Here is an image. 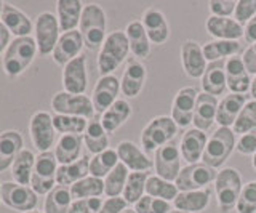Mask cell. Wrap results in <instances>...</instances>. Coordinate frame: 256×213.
I'll use <instances>...</instances> for the list:
<instances>
[{
  "label": "cell",
  "mask_w": 256,
  "mask_h": 213,
  "mask_svg": "<svg viewBox=\"0 0 256 213\" xmlns=\"http://www.w3.org/2000/svg\"><path fill=\"white\" fill-rule=\"evenodd\" d=\"M37 44L34 37H16L4 53L2 68L8 77H20L32 64L37 54Z\"/></svg>",
  "instance_id": "cell-1"
},
{
  "label": "cell",
  "mask_w": 256,
  "mask_h": 213,
  "mask_svg": "<svg viewBox=\"0 0 256 213\" xmlns=\"http://www.w3.org/2000/svg\"><path fill=\"white\" fill-rule=\"evenodd\" d=\"M106 12L100 5L88 4L84 6L82 18H80L78 30L82 34L84 44L88 50H98L106 40Z\"/></svg>",
  "instance_id": "cell-2"
},
{
  "label": "cell",
  "mask_w": 256,
  "mask_h": 213,
  "mask_svg": "<svg viewBox=\"0 0 256 213\" xmlns=\"http://www.w3.org/2000/svg\"><path fill=\"white\" fill-rule=\"evenodd\" d=\"M128 53H130V44L125 30H114L108 34L98 54V70L101 77L112 76V72L126 60Z\"/></svg>",
  "instance_id": "cell-3"
},
{
  "label": "cell",
  "mask_w": 256,
  "mask_h": 213,
  "mask_svg": "<svg viewBox=\"0 0 256 213\" xmlns=\"http://www.w3.org/2000/svg\"><path fill=\"white\" fill-rule=\"evenodd\" d=\"M236 144H237V140H236L234 130L228 127L216 128L206 141L202 162L214 170L222 167L224 162L229 159V156L234 151Z\"/></svg>",
  "instance_id": "cell-4"
},
{
  "label": "cell",
  "mask_w": 256,
  "mask_h": 213,
  "mask_svg": "<svg viewBox=\"0 0 256 213\" xmlns=\"http://www.w3.org/2000/svg\"><path fill=\"white\" fill-rule=\"evenodd\" d=\"M242 176L238 170L226 167L218 172L214 180V192H216V202L221 213H229L236 208L237 200L242 192Z\"/></svg>",
  "instance_id": "cell-5"
},
{
  "label": "cell",
  "mask_w": 256,
  "mask_h": 213,
  "mask_svg": "<svg viewBox=\"0 0 256 213\" xmlns=\"http://www.w3.org/2000/svg\"><path fill=\"white\" fill-rule=\"evenodd\" d=\"M178 133V125L170 116L154 117L141 132V146L148 152H156L158 148L172 143Z\"/></svg>",
  "instance_id": "cell-6"
},
{
  "label": "cell",
  "mask_w": 256,
  "mask_h": 213,
  "mask_svg": "<svg viewBox=\"0 0 256 213\" xmlns=\"http://www.w3.org/2000/svg\"><path fill=\"white\" fill-rule=\"evenodd\" d=\"M61 37V29L56 14L52 12H42L34 22V40L40 56L52 54Z\"/></svg>",
  "instance_id": "cell-7"
},
{
  "label": "cell",
  "mask_w": 256,
  "mask_h": 213,
  "mask_svg": "<svg viewBox=\"0 0 256 213\" xmlns=\"http://www.w3.org/2000/svg\"><path fill=\"white\" fill-rule=\"evenodd\" d=\"M60 164L56 156L52 151L40 152L36 157L34 172L30 178V188L38 196H46L56 186V173H58Z\"/></svg>",
  "instance_id": "cell-8"
},
{
  "label": "cell",
  "mask_w": 256,
  "mask_h": 213,
  "mask_svg": "<svg viewBox=\"0 0 256 213\" xmlns=\"http://www.w3.org/2000/svg\"><path fill=\"white\" fill-rule=\"evenodd\" d=\"M218 172L208 167L204 162L190 164L188 167H182L178 178L174 180V184L180 192L186 191H200V189L208 188L216 180Z\"/></svg>",
  "instance_id": "cell-9"
},
{
  "label": "cell",
  "mask_w": 256,
  "mask_h": 213,
  "mask_svg": "<svg viewBox=\"0 0 256 213\" xmlns=\"http://www.w3.org/2000/svg\"><path fill=\"white\" fill-rule=\"evenodd\" d=\"M52 108L56 114L77 116L86 120L94 116L92 98H88L86 94H72L64 90L54 93V96L52 98Z\"/></svg>",
  "instance_id": "cell-10"
},
{
  "label": "cell",
  "mask_w": 256,
  "mask_h": 213,
  "mask_svg": "<svg viewBox=\"0 0 256 213\" xmlns=\"http://www.w3.org/2000/svg\"><path fill=\"white\" fill-rule=\"evenodd\" d=\"M2 204L14 212L26 213L36 210L38 194L30 186H22L14 181H5L2 183Z\"/></svg>",
  "instance_id": "cell-11"
},
{
  "label": "cell",
  "mask_w": 256,
  "mask_h": 213,
  "mask_svg": "<svg viewBox=\"0 0 256 213\" xmlns=\"http://www.w3.org/2000/svg\"><path fill=\"white\" fill-rule=\"evenodd\" d=\"M30 141L40 152H46L54 146L56 128L53 125V116L46 111H38L30 117L29 122Z\"/></svg>",
  "instance_id": "cell-12"
},
{
  "label": "cell",
  "mask_w": 256,
  "mask_h": 213,
  "mask_svg": "<svg viewBox=\"0 0 256 213\" xmlns=\"http://www.w3.org/2000/svg\"><path fill=\"white\" fill-rule=\"evenodd\" d=\"M181 151L180 146H176L173 141L162 148H158L154 152V168L157 176L166 181H173L178 178L181 172Z\"/></svg>",
  "instance_id": "cell-13"
},
{
  "label": "cell",
  "mask_w": 256,
  "mask_h": 213,
  "mask_svg": "<svg viewBox=\"0 0 256 213\" xmlns=\"http://www.w3.org/2000/svg\"><path fill=\"white\" fill-rule=\"evenodd\" d=\"M197 96L198 92L194 86H184L174 94L172 104V119L178 125V128H186L194 120Z\"/></svg>",
  "instance_id": "cell-14"
},
{
  "label": "cell",
  "mask_w": 256,
  "mask_h": 213,
  "mask_svg": "<svg viewBox=\"0 0 256 213\" xmlns=\"http://www.w3.org/2000/svg\"><path fill=\"white\" fill-rule=\"evenodd\" d=\"M88 86L86 58L80 54L62 68V88L72 94H84Z\"/></svg>",
  "instance_id": "cell-15"
},
{
  "label": "cell",
  "mask_w": 256,
  "mask_h": 213,
  "mask_svg": "<svg viewBox=\"0 0 256 213\" xmlns=\"http://www.w3.org/2000/svg\"><path fill=\"white\" fill-rule=\"evenodd\" d=\"M118 92H120V80L116 76L100 77L92 93V102H93L94 112H98V114L106 112L118 100L117 98Z\"/></svg>",
  "instance_id": "cell-16"
},
{
  "label": "cell",
  "mask_w": 256,
  "mask_h": 213,
  "mask_svg": "<svg viewBox=\"0 0 256 213\" xmlns=\"http://www.w3.org/2000/svg\"><path fill=\"white\" fill-rule=\"evenodd\" d=\"M85 46L84 38L80 30H70V32H62L58 44H56L54 50L52 53L53 61L58 66H66L69 61L76 60L82 54V48Z\"/></svg>",
  "instance_id": "cell-17"
},
{
  "label": "cell",
  "mask_w": 256,
  "mask_h": 213,
  "mask_svg": "<svg viewBox=\"0 0 256 213\" xmlns=\"http://www.w3.org/2000/svg\"><path fill=\"white\" fill-rule=\"evenodd\" d=\"M181 62H182L184 72H186V76L190 78L202 77L206 66H208L202 46H200L196 40H190V38L186 42H182Z\"/></svg>",
  "instance_id": "cell-18"
},
{
  "label": "cell",
  "mask_w": 256,
  "mask_h": 213,
  "mask_svg": "<svg viewBox=\"0 0 256 213\" xmlns=\"http://www.w3.org/2000/svg\"><path fill=\"white\" fill-rule=\"evenodd\" d=\"M146 68L138 60H130L120 78V92L126 98H136L146 82Z\"/></svg>",
  "instance_id": "cell-19"
},
{
  "label": "cell",
  "mask_w": 256,
  "mask_h": 213,
  "mask_svg": "<svg viewBox=\"0 0 256 213\" xmlns=\"http://www.w3.org/2000/svg\"><path fill=\"white\" fill-rule=\"evenodd\" d=\"M0 21L4 22V26L10 30V34L16 37H30L34 32V24H32L30 18L26 13L16 8L14 5L5 2L2 10V18Z\"/></svg>",
  "instance_id": "cell-20"
},
{
  "label": "cell",
  "mask_w": 256,
  "mask_h": 213,
  "mask_svg": "<svg viewBox=\"0 0 256 213\" xmlns=\"http://www.w3.org/2000/svg\"><path fill=\"white\" fill-rule=\"evenodd\" d=\"M141 22L144 29H146V34L149 37L150 44L162 45L168 40V37H170V26H168L165 14L160 10L148 8L142 13Z\"/></svg>",
  "instance_id": "cell-21"
},
{
  "label": "cell",
  "mask_w": 256,
  "mask_h": 213,
  "mask_svg": "<svg viewBox=\"0 0 256 213\" xmlns=\"http://www.w3.org/2000/svg\"><path fill=\"white\" fill-rule=\"evenodd\" d=\"M208 136L206 133L198 130V128H189L181 138L180 143V151L182 160H186L189 165L202 162V156L205 151Z\"/></svg>",
  "instance_id": "cell-22"
},
{
  "label": "cell",
  "mask_w": 256,
  "mask_h": 213,
  "mask_svg": "<svg viewBox=\"0 0 256 213\" xmlns=\"http://www.w3.org/2000/svg\"><path fill=\"white\" fill-rule=\"evenodd\" d=\"M226 82L230 93L245 94L252 86V77L246 70L242 56H232L226 60Z\"/></svg>",
  "instance_id": "cell-23"
},
{
  "label": "cell",
  "mask_w": 256,
  "mask_h": 213,
  "mask_svg": "<svg viewBox=\"0 0 256 213\" xmlns=\"http://www.w3.org/2000/svg\"><path fill=\"white\" fill-rule=\"evenodd\" d=\"M218 98L213 94H208L205 92L198 93L196 101V111H194V128L206 132L213 127L216 122V111H218Z\"/></svg>",
  "instance_id": "cell-24"
},
{
  "label": "cell",
  "mask_w": 256,
  "mask_h": 213,
  "mask_svg": "<svg viewBox=\"0 0 256 213\" xmlns=\"http://www.w3.org/2000/svg\"><path fill=\"white\" fill-rule=\"evenodd\" d=\"M117 154L118 160L132 172H148L154 165V162L133 141H120L117 144Z\"/></svg>",
  "instance_id": "cell-25"
},
{
  "label": "cell",
  "mask_w": 256,
  "mask_h": 213,
  "mask_svg": "<svg viewBox=\"0 0 256 213\" xmlns=\"http://www.w3.org/2000/svg\"><path fill=\"white\" fill-rule=\"evenodd\" d=\"M206 32L214 40H238L244 37V26H240L234 18H220L212 16L205 22Z\"/></svg>",
  "instance_id": "cell-26"
},
{
  "label": "cell",
  "mask_w": 256,
  "mask_h": 213,
  "mask_svg": "<svg viewBox=\"0 0 256 213\" xmlns=\"http://www.w3.org/2000/svg\"><path fill=\"white\" fill-rule=\"evenodd\" d=\"M24 149V141L18 130L0 133V173L12 168L13 162Z\"/></svg>",
  "instance_id": "cell-27"
},
{
  "label": "cell",
  "mask_w": 256,
  "mask_h": 213,
  "mask_svg": "<svg viewBox=\"0 0 256 213\" xmlns=\"http://www.w3.org/2000/svg\"><path fill=\"white\" fill-rule=\"evenodd\" d=\"M245 104H246V94H238V93L226 94L218 102V111H216V122H218L220 127L230 128Z\"/></svg>",
  "instance_id": "cell-28"
},
{
  "label": "cell",
  "mask_w": 256,
  "mask_h": 213,
  "mask_svg": "<svg viewBox=\"0 0 256 213\" xmlns=\"http://www.w3.org/2000/svg\"><path fill=\"white\" fill-rule=\"evenodd\" d=\"M84 6L85 5L80 0H58L56 2V18H58L61 32H70L78 28Z\"/></svg>",
  "instance_id": "cell-29"
},
{
  "label": "cell",
  "mask_w": 256,
  "mask_h": 213,
  "mask_svg": "<svg viewBox=\"0 0 256 213\" xmlns=\"http://www.w3.org/2000/svg\"><path fill=\"white\" fill-rule=\"evenodd\" d=\"M202 88L205 93L218 96L228 88L226 82V61H213L208 62L205 72L202 76Z\"/></svg>",
  "instance_id": "cell-30"
},
{
  "label": "cell",
  "mask_w": 256,
  "mask_h": 213,
  "mask_svg": "<svg viewBox=\"0 0 256 213\" xmlns=\"http://www.w3.org/2000/svg\"><path fill=\"white\" fill-rule=\"evenodd\" d=\"M125 36L130 44V52L136 60H146L150 54V40L146 34L141 20H134L128 22L125 29Z\"/></svg>",
  "instance_id": "cell-31"
},
{
  "label": "cell",
  "mask_w": 256,
  "mask_h": 213,
  "mask_svg": "<svg viewBox=\"0 0 256 213\" xmlns=\"http://www.w3.org/2000/svg\"><path fill=\"white\" fill-rule=\"evenodd\" d=\"M210 197H212L210 188L200 189V191L180 192L173 200V207L184 213H200L210 204Z\"/></svg>",
  "instance_id": "cell-32"
},
{
  "label": "cell",
  "mask_w": 256,
  "mask_h": 213,
  "mask_svg": "<svg viewBox=\"0 0 256 213\" xmlns=\"http://www.w3.org/2000/svg\"><path fill=\"white\" fill-rule=\"evenodd\" d=\"M88 175H90V157L84 156L72 164L60 165L58 173H56V184L70 188L72 184L86 178Z\"/></svg>",
  "instance_id": "cell-33"
},
{
  "label": "cell",
  "mask_w": 256,
  "mask_h": 213,
  "mask_svg": "<svg viewBox=\"0 0 256 213\" xmlns=\"http://www.w3.org/2000/svg\"><path fill=\"white\" fill-rule=\"evenodd\" d=\"M84 146L82 135H61L54 146V156L60 165L72 164L80 159Z\"/></svg>",
  "instance_id": "cell-34"
},
{
  "label": "cell",
  "mask_w": 256,
  "mask_h": 213,
  "mask_svg": "<svg viewBox=\"0 0 256 213\" xmlns=\"http://www.w3.org/2000/svg\"><path fill=\"white\" fill-rule=\"evenodd\" d=\"M132 116V106L126 100H117L106 112L101 114V125L108 133H114L117 128L128 120V117Z\"/></svg>",
  "instance_id": "cell-35"
},
{
  "label": "cell",
  "mask_w": 256,
  "mask_h": 213,
  "mask_svg": "<svg viewBox=\"0 0 256 213\" xmlns=\"http://www.w3.org/2000/svg\"><path fill=\"white\" fill-rule=\"evenodd\" d=\"M206 62L229 60L242 52V44L238 40H212L202 46Z\"/></svg>",
  "instance_id": "cell-36"
},
{
  "label": "cell",
  "mask_w": 256,
  "mask_h": 213,
  "mask_svg": "<svg viewBox=\"0 0 256 213\" xmlns=\"http://www.w3.org/2000/svg\"><path fill=\"white\" fill-rule=\"evenodd\" d=\"M84 144L86 146L88 152L100 154L109 149V133L104 130L100 120H90L84 133Z\"/></svg>",
  "instance_id": "cell-37"
},
{
  "label": "cell",
  "mask_w": 256,
  "mask_h": 213,
  "mask_svg": "<svg viewBox=\"0 0 256 213\" xmlns=\"http://www.w3.org/2000/svg\"><path fill=\"white\" fill-rule=\"evenodd\" d=\"M36 154L30 149H22L20 156L16 157V160L12 165V178L14 183L22 184V186H30V178L32 172H34L36 165Z\"/></svg>",
  "instance_id": "cell-38"
},
{
  "label": "cell",
  "mask_w": 256,
  "mask_h": 213,
  "mask_svg": "<svg viewBox=\"0 0 256 213\" xmlns=\"http://www.w3.org/2000/svg\"><path fill=\"white\" fill-rule=\"evenodd\" d=\"M70 189L68 186L56 184L50 192L45 196L44 212L45 213H69L72 204Z\"/></svg>",
  "instance_id": "cell-39"
},
{
  "label": "cell",
  "mask_w": 256,
  "mask_h": 213,
  "mask_svg": "<svg viewBox=\"0 0 256 213\" xmlns=\"http://www.w3.org/2000/svg\"><path fill=\"white\" fill-rule=\"evenodd\" d=\"M118 154L117 149H106L100 154L93 156V159H90V176L94 178H106L109 173L114 170L118 165Z\"/></svg>",
  "instance_id": "cell-40"
},
{
  "label": "cell",
  "mask_w": 256,
  "mask_h": 213,
  "mask_svg": "<svg viewBox=\"0 0 256 213\" xmlns=\"http://www.w3.org/2000/svg\"><path fill=\"white\" fill-rule=\"evenodd\" d=\"M148 178H149L148 172H130L126 184L124 188V192H122V197L126 200L128 205H134L144 194H146Z\"/></svg>",
  "instance_id": "cell-41"
},
{
  "label": "cell",
  "mask_w": 256,
  "mask_h": 213,
  "mask_svg": "<svg viewBox=\"0 0 256 213\" xmlns=\"http://www.w3.org/2000/svg\"><path fill=\"white\" fill-rule=\"evenodd\" d=\"M146 194L157 197V199H164L166 202H173L180 191L173 181H166L157 175H150L146 181Z\"/></svg>",
  "instance_id": "cell-42"
},
{
  "label": "cell",
  "mask_w": 256,
  "mask_h": 213,
  "mask_svg": "<svg viewBox=\"0 0 256 213\" xmlns=\"http://www.w3.org/2000/svg\"><path fill=\"white\" fill-rule=\"evenodd\" d=\"M72 199H90V197H101L104 194V180L88 175L86 178L77 181L70 188Z\"/></svg>",
  "instance_id": "cell-43"
},
{
  "label": "cell",
  "mask_w": 256,
  "mask_h": 213,
  "mask_svg": "<svg viewBox=\"0 0 256 213\" xmlns=\"http://www.w3.org/2000/svg\"><path fill=\"white\" fill-rule=\"evenodd\" d=\"M53 125L56 128V133H61V135H84L86 130L88 120L77 116L54 114Z\"/></svg>",
  "instance_id": "cell-44"
},
{
  "label": "cell",
  "mask_w": 256,
  "mask_h": 213,
  "mask_svg": "<svg viewBox=\"0 0 256 213\" xmlns=\"http://www.w3.org/2000/svg\"><path fill=\"white\" fill-rule=\"evenodd\" d=\"M130 172L122 162H118L117 167L112 170L109 175L104 178V194L108 197H118L122 196L124 188L126 184V180Z\"/></svg>",
  "instance_id": "cell-45"
},
{
  "label": "cell",
  "mask_w": 256,
  "mask_h": 213,
  "mask_svg": "<svg viewBox=\"0 0 256 213\" xmlns=\"http://www.w3.org/2000/svg\"><path fill=\"white\" fill-rule=\"evenodd\" d=\"M256 128V101H246V104L244 109L240 111L237 120L232 125V130H234L236 135H245L246 132H252Z\"/></svg>",
  "instance_id": "cell-46"
},
{
  "label": "cell",
  "mask_w": 256,
  "mask_h": 213,
  "mask_svg": "<svg viewBox=\"0 0 256 213\" xmlns=\"http://www.w3.org/2000/svg\"><path fill=\"white\" fill-rule=\"evenodd\" d=\"M133 208L136 213H170L173 210L170 202H166L164 199H157V197H152L148 194H144L133 205Z\"/></svg>",
  "instance_id": "cell-47"
},
{
  "label": "cell",
  "mask_w": 256,
  "mask_h": 213,
  "mask_svg": "<svg viewBox=\"0 0 256 213\" xmlns=\"http://www.w3.org/2000/svg\"><path fill=\"white\" fill-rule=\"evenodd\" d=\"M236 210L238 213H256V181L244 184Z\"/></svg>",
  "instance_id": "cell-48"
},
{
  "label": "cell",
  "mask_w": 256,
  "mask_h": 213,
  "mask_svg": "<svg viewBox=\"0 0 256 213\" xmlns=\"http://www.w3.org/2000/svg\"><path fill=\"white\" fill-rule=\"evenodd\" d=\"M256 16V0H240L236 5L234 20L240 26H246L248 21H252Z\"/></svg>",
  "instance_id": "cell-49"
},
{
  "label": "cell",
  "mask_w": 256,
  "mask_h": 213,
  "mask_svg": "<svg viewBox=\"0 0 256 213\" xmlns=\"http://www.w3.org/2000/svg\"><path fill=\"white\" fill-rule=\"evenodd\" d=\"M101 205H102L101 197L77 199V200H72L69 213H98L101 210Z\"/></svg>",
  "instance_id": "cell-50"
},
{
  "label": "cell",
  "mask_w": 256,
  "mask_h": 213,
  "mask_svg": "<svg viewBox=\"0 0 256 213\" xmlns=\"http://www.w3.org/2000/svg\"><path fill=\"white\" fill-rule=\"evenodd\" d=\"M237 2L234 0H213L208 4L212 16H220V18H230V14H234Z\"/></svg>",
  "instance_id": "cell-51"
},
{
  "label": "cell",
  "mask_w": 256,
  "mask_h": 213,
  "mask_svg": "<svg viewBox=\"0 0 256 213\" xmlns=\"http://www.w3.org/2000/svg\"><path fill=\"white\" fill-rule=\"evenodd\" d=\"M236 149L240 154L245 156H253L256 152V128L252 132H246L245 135L238 138Z\"/></svg>",
  "instance_id": "cell-52"
},
{
  "label": "cell",
  "mask_w": 256,
  "mask_h": 213,
  "mask_svg": "<svg viewBox=\"0 0 256 213\" xmlns=\"http://www.w3.org/2000/svg\"><path fill=\"white\" fill-rule=\"evenodd\" d=\"M128 208V204L122 196L118 197H108L106 200H102L101 210L98 213H122Z\"/></svg>",
  "instance_id": "cell-53"
},
{
  "label": "cell",
  "mask_w": 256,
  "mask_h": 213,
  "mask_svg": "<svg viewBox=\"0 0 256 213\" xmlns=\"http://www.w3.org/2000/svg\"><path fill=\"white\" fill-rule=\"evenodd\" d=\"M242 61H244V64L246 68V70L252 74L256 76V42L252 44L244 52V56H242Z\"/></svg>",
  "instance_id": "cell-54"
},
{
  "label": "cell",
  "mask_w": 256,
  "mask_h": 213,
  "mask_svg": "<svg viewBox=\"0 0 256 213\" xmlns=\"http://www.w3.org/2000/svg\"><path fill=\"white\" fill-rule=\"evenodd\" d=\"M244 38L250 45L256 42V16L252 21H248L246 26L244 28Z\"/></svg>",
  "instance_id": "cell-55"
},
{
  "label": "cell",
  "mask_w": 256,
  "mask_h": 213,
  "mask_svg": "<svg viewBox=\"0 0 256 213\" xmlns=\"http://www.w3.org/2000/svg\"><path fill=\"white\" fill-rule=\"evenodd\" d=\"M12 44V34H10V30H8L5 26H4V22L0 21V54H4L5 50L8 48V45Z\"/></svg>",
  "instance_id": "cell-56"
},
{
  "label": "cell",
  "mask_w": 256,
  "mask_h": 213,
  "mask_svg": "<svg viewBox=\"0 0 256 213\" xmlns=\"http://www.w3.org/2000/svg\"><path fill=\"white\" fill-rule=\"evenodd\" d=\"M250 93H252V96L253 100L256 101V76L252 78V86H250Z\"/></svg>",
  "instance_id": "cell-57"
},
{
  "label": "cell",
  "mask_w": 256,
  "mask_h": 213,
  "mask_svg": "<svg viewBox=\"0 0 256 213\" xmlns=\"http://www.w3.org/2000/svg\"><path fill=\"white\" fill-rule=\"evenodd\" d=\"M122 213H136V212H134V208H132V207H128V208H126L125 212H122Z\"/></svg>",
  "instance_id": "cell-58"
},
{
  "label": "cell",
  "mask_w": 256,
  "mask_h": 213,
  "mask_svg": "<svg viewBox=\"0 0 256 213\" xmlns=\"http://www.w3.org/2000/svg\"><path fill=\"white\" fill-rule=\"evenodd\" d=\"M4 4H5V2H2V0H0V18H2V10H4Z\"/></svg>",
  "instance_id": "cell-59"
},
{
  "label": "cell",
  "mask_w": 256,
  "mask_h": 213,
  "mask_svg": "<svg viewBox=\"0 0 256 213\" xmlns=\"http://www.w3.org/2000/svg\"><path fill=\"white\" fill-rule=\"evenodd\" d=\"M253 168L256 170V152L253 154Z\"/></svg>",
  "instance_id": "cell-60"
},
{
  "label": "cell",
  "mask_w": 256,
  "mask_h": 213,
  "mask_svg": "<svg viewBox=\"0 0 256 213\" xmlns=\"http://www.w3.org/2000/svg\"><path fill=\"white\" fill-rule=\"evenodd\" d=\"M26 213H45V212H40V210H30V212H26Z\"/></svg>",
  "instance_id": "cell-61"
},
{
  "label": "cell",
  "mask_w": 256,
  "mask_h": 213,
  "mask_svg": "<svg viewBox=\"0 0 256 213\" xmlns=\"http://www.w3.org/2000/svg\"><path fill=\"white\" fill-rule=\"evenodd\" d=\"M0 202H2V184H0Z\"/></svg>",
  "instance_id": "cell-62"
},
{
  "label": "cell",
  "mask_w": 256,
  "mask_h": 213,
  "mask_svg": "<svg viewBox=\"0 0 256 213\" xmlns=\"http://www.w3.org/2000/svg\"><path fill=\"white\" fill-rule=\"evenodd\" d=\"M170 213H184V212H180V210H172Z\"/></svg>",
  "instance_id": "cell-63"
}]
</instances>
